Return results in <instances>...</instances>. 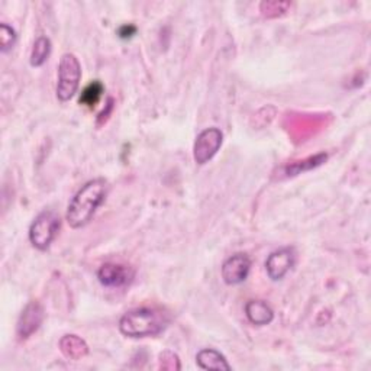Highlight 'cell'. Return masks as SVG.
<instances>
[{
	"label": "cell",
	"instance_id": "obj_18",
	"mask_svg": "<svg viewBox=\"0 0 371 371\" xmlns=\"http://www.w3.org/2000/svg\"><path fill=\"white\" fill-rule=\"evenodd\" d=\"M16 43V32L8 23L0 25V45H2V52L9 51Z\"/></svg>",
	"mask_w": 371,
	"mask_h": 371
},
{
	"label": "cell",
	"instance_id": "obj_5",
	"mask_svg": "<svg viewBox=\"0 0 371 371\" xmlns=\"http://www.w3.org/2000/svg\"><path fill=\"white\" fill-rule=\"evenodd\" d=\"M223 134L219 128H207L196 137L193 145V158L196 164L203 166L214 158L222 147Z\"/></svg>",
	"mask_w": 371,
	"mask_h": 371
},
{
	"label": "cell",
	"instance_id": "obj_15",
	"mask_svg": "<svg viewBox=\"0 0 371 371\" xmlns=\"http://www.w3.org/2000/svg\"><path fill=\"white\" fill-rule=\"evenodd\" d=\"M103 90H104V87H103L100 80H93L83 89L78 102L87 106V108H95L102 98Z\"/></svg>",
	"mask_w": 371,
	"mask_h": 371
},
{
	"label": "cell",
	"instance_id": "obj_8",
	"mask_svg": "<svg viewBox=\"0 0 371 371\" xmlns=\"http://www.w3.org/2000/svg\"><path fill=\"white\" fill-rule=\"evenodd\" d=\"M249 270H251L249 257L243 253H238L222 264L221 273L225 283L229 286H235L247 280Z\"/></svg>",
	"mask_w": 371,
	"mask_h": 371
},
{
	"label": "cell",
	"instance_id": "obj_6",
	"mask_svg": "<svg viewBox=\"0 0 371 371\" xmlns=\"http://www.w3.org/2000/svg\"><path fill=\"white\" fill-rule=\"evenodd\" d=\"M44 317H45V312H44V308L41 306V303L35 300L30 302L19 315V319L16 324L18 338L23 341L32 337L39 329V326L43 325Z\"/></svg>",
	"mask_w": 371,
	"mask_h": 371
},
{
	"label": "cell",
	"instance_id": "obj_4",
	"mask_svg": "<svg viewBox=\"0 0 371 371\" xmlns=\"http://www.w3.org/2000/svg\"><path fill=\"white\" fill-rule=\"evenodd\" d=\"M61 227V219L54 210H44L39 214L30 228V241L31 244L39 249L45 251L49 248L52 241Z\"/></svg>",
	"mask_w": 371,
	"mask_h": 371
},
{
	"label": "cell",
	"instance_id": "obj_17",
	"mask_svg": "<svg viewBox=\"0 0 371 371\" xmlns=\"http://www.w3.org/2000/svg\"><path fill=\"white\" fill-rule=\"evenodd\" d=\"M158 368L167 370V371H177L181 370L179 355L173 351H163L158 357Z\"/></svg>",
	"mask_w": 371,
	"mask_h": 371
},
{
	"label": "cell",
	"instance_id": "obj_13",
	"mask_svg": "<svg viewBox=\"0 0 371 371\" xmlns=\"http://www.w3.org/2000/svg\"><path fill=\"white\" fill-rule=\"evenodd\" d=\"M51 54V41L48 36H39L34 43L31 52V65L32 67H41V65L48 60Z\"/></svg>",
	"mask_w": 371,
	"mask_h": 371
},
{
	"label": "cell",
	"instance_id": "obj_11",
	"mask_svg": "<svg viewBox=\"0 0 371 371\" xmlns=\"http://www.w3.org/2000/svg\"><path fill=\"white\" fill-rule=\"evenodd\" d=\"M60 350L69 360H82L89 354V346L85 339L74 334L64 335L60 339Z\"/></svg>",
	"mask_w": 371,
	"mask_h": 371
},
{
	"label": "cell",
	"instance_id": "obj_3",
	"mask_svg": "<svg viewBox=\"0 0 371 371\" xmlns=\"http://www.w3.org/2000/svg\"><path fill=\"white\" fill-rule=\"evenodd\" d=\"M82 80V65L78 58L65 52L61 56L58 64V82H57V98L61 102H69L78 90Z\"/></svg>",
	"mask_w": 371,
	"mask_h": 371
},
{
	"label": "cell",
	"instance_id": "obj_7",
	"mask_svg": "<svg viewBox=\"0 0 371 371\" xmlns=\"http://www.w3.org/2000/svg\"><path fill=\"white\" fill-rule=\"evenodd\" d=\"M296 262V251L293 247H284L271 253L266 261V270L273 282H278L293 269Z\"/></svg>",
	"mask_w": 371,
	"mask_h": 371
},
{
	"label": "cell",
	"instance_id": "obj_19",
	"mask_svg": "<svg viewBox=\"0 0 371 371\" xmlns=\"http://www.w3.org/2000/svg\"><path fill=\"white\" fill-rule=\"evenodd\" d=\"M137 34V26L132 25V23H126V25H122L121 28H119L117 31V35L121 36L122 39H128V38H132Z\"/></svg>",
	"mask_w": 371,
	"mask_h": 371
},
{
	"label": "cell",
	"instance_id": "obj_16",
	"mask_svg": "<svg viewBox=\"0 0 371 371\" xmlns=\"http://www.w3.org/2000/svg\"><path fill=\"white\" fill-rule=\"evenodd\" d=\"M291 6L290 2H278V0H271V2H262L260 5V9L264 16L274 18L282 15V13L287 12V9Z\"/></svg>",
	"mask_w": 371,
	"mask_h": 371
},
{
	"label": "cell",
	"instance_id": "obj_9",
	"mask_svg": "<svg viewBox=\"0 0 371 371\" xmlns=\"http://www.w3.org/2000/svg\"><path fill=\"white\" fill-rule=\"evenodd\" d=\"M99 282L104 287H124L134 278V270L124 264L106 262L98 271Z\"/></svg>",
	"mask_w": 371,
	"mask_h": 371
},
{
	"label": "cell",
	"instance_id": "obj_14",
	"mask_svg": "<svg viewBox=\"0 0 371 371\" xmlns=\"http://www.w3.org/2000/svg\"><path fill=\"white\" fill-rule=\"evenodd\" d=\"M326 160H328V155L325 153L309 157V158H306V160L296 161L291 166H287L286 167V175L287 176H297V175L303 173V171H309V170H312L315 167L322 166Z\"/></svg>",
	"mask_w": 371,
	"mask_h": 371
},
{
	"label": "cell",
	"instance_id": "obj_12",
	"mask_svg": "<svg viewBox=\"0 0 371 371\" xmlns=\"http://www.w3.org/2000/svg\"><path fill=\"white\" fill-rule=\"evenodd\" d=\"M196 363L202 370H223V371H229L231 366L228 364L227 359L212 348H205L202 351H199L196 355Z\"/></svg>",
	"mask_w": 371,
	"mask_h": 371
},
{
	"label": "cell",
	"instance_id": "obj_1",
	"mask_svg": "<svg viewBox=\"0 0 371 371\" xmlns=\"http://www.w3.org/2000/svg\"><path fill=\"white\" fill-rule=\"evenodd\" d=\"M108 181L102 177L93 179L82 186V189L71 199L65 214V219L73 229L83 228L91 221L108 196Z\"/></svg>",
	"mask_w": 371,
	"mask_h": 371
},
{
	"label": "cell",
	"instance_id": "obj_2",
	"mask_svg": "<svg viewBox=\"0 0 371 371\" xmlns=\"http://www.w3.org/2000/svg\"><path fill=\"white\" fill-rule=\"evenodd\" d=\"M168 316L150 308H138L126 312L119 321V330L128 338H145L161 334L167 328Z\"/></svg>",
	"mask_w": 371,
	"mask_h": 371
},
{
	"label": "cell",
	"instance_id": "obj_10",
	"mask_svg": "<svg viewBox=\"0 0 371 371\" xmlns=\"http://www.w3.org/2000/svg\"><path fill=\"white\" fill-rule=\"evenodd\" d=\"M245 315L253 325H269L274 319V312L264 300H249L245 304Z\"/></svg>",
	"mask_w": 371,
	"mask_h": 371
}]
</instances>
